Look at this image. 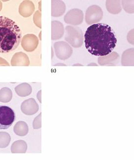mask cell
Wrapping results in <instances>:
<instances>
[{"mask_svg":"<svg viewBox=\"0 0 134 160\" xmlns=\"http://www.w3.org/2000/svg\"><path fill=\"white\" fill-rule=\"evenodd\" d=\"M86 49L95 56H106L111 53L117 43L114 32L110 26L104 23L92 24L84 35Z\"/></svg>","mask_w":134,"mask_h":160,"instance_id":"6da1fadb","label":"cell"},{"mask_svg":"<svg viewBox=\"0 0 134 160\" xmlns=\"http://www.w3.org/2000/svg\"><path fill=\"white\" fill-rule=\"evenodd\" d=\"M21 31L13 20L0 16V53H9L17 48Z\"/></svg>","mask_w":134,"mask_h":160,"instance_id":"7a4b0ae2","label":"cell"},{"mask_svg":"<svg viewBox=\"0 0 134 160\" xmlns=\"http://www.w3.org/2000/svg\"><path fill=\"white\" fill-rule=\"evenodd\" d=\"M15 120L13 109L7 106H0V129H7Z\"/></svg>","mask_w":134,"mask_h":160,"instance_id":"3957f363","label":"cell"},{"mask_svg":"<svg viewBox=\"0 0 134 160\" xmlns=\"http://www.w3.org/2000/svg\"><path fill=\"white\" fill-rule=\"evenodd\" d=\"M21 110L26 115H32L38 111L39 106L35 99L31 98L21 103Z\"/></svg>","mask_w":134,"mask_h":160,"instance_id":"277c9868","label":"cell"},{"mask_svg":"<svg viewBox=\"0 0 134 160\" xmlns=\"http://www.w3.org/2000/svg\"><path fill=\"white\" fill-rule=\"evenodd\" d=\"M15 91L18 96L24 97L29 96L31 93L32 88L29 84L23 83L16 87Z\"/></svg>","mask_w":134,"mask_h":160,"instance_id":"5b68a950","label":"cell"},{"mask_svg":"<svg viewBox=\"0 0 134 160\" xmlns=\"http://www.w3.org/2000/svg\"><path fill=\"white\" fill-rule=\"evenodd\" d=\"M14 132L20 137H24L27 134L29 128L26 123L24 121H19L14 126Z\"/></svg>","mask_w":134,"mask_h":160,"instance_id":"8992f818","label":"cell"},{"mask_svg":"<svg viewBox=\"0 0 134 160\" xmlns=\"http://www.w3.org/2000/svg\"><path fill=\"white\" fill-rule=\"evenodd\" d=\"M12 98V93L9 88H3L0 90V102L7 103Z\"/></svg>","mask_w":134,"mask_h":160,"instance_id":"52a82bcc","label":"cell"},{"mask_svg":"<svg viewBox=\"0 0 134 160\" xmlns=\"http://www.w3.org/2000/svg\"><path fill=\"white\" fill-rule=\"evenodd\" d=\"M18 148L19 149V152H23H23V153L26 152V149H27V145L24 141L22 140L18 141H16L12 145V153H16V150H17Z\"/></svg>","mask_w":134,"mask_h":160,"instance_id":"ba28073f","label":"cell"},{"mask_svg":"<svg viewBox=\"0 0 134 160\" xmlns=\"http://www.w3.org/2000/svg\"><path fill=\"white\" fill-rule=\"evenodd\" d=\"M11 140L10 135L6 132H0V148H6L8 146Z\"/></svg>","mask_w":134,"mask_h":160,"instance_id":"9c48e42d","label":"cell"}]
</instances>
